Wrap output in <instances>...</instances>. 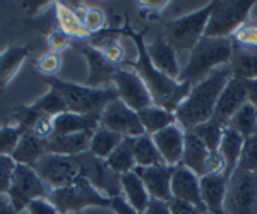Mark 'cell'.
Wrapping results in <instances>:
<instances>
[{
	"label": "cell",
	"mask_w": 257,
	"mask_h": 214,
	"mask_svg": "<svg viewBox=\"0 0 257 214\" xmlns=\"http://www.w3.org/2000/svg\"><path fill=\"white\" fill-rule=\"evenodd\" d=\"M209 149L206 144L197 137L192 130L185 132L184 137V156H182V166L194 171L199 178L206 175V159H208Z\"/></svg>",
	"instance_id": "obj_23"
},
{
	"label": "cell",
	"mask_w": 257,
	"mask_h": 214,
	"mask_svg": "<svg viewBox=\"0 0 257 214\" xmlns=\"http://www.w3.org/2000/svg\"><path fill=\"white\" fill-rule=\"evenodd\" d=\"M72 47L88 62L89 74L88 79H86V86H89V88H108V86L113 84V76L118 71L117 65L106 60V57L86 40H74Z\"/></svg>",
	"instance_id": "obj_14"
},
{
	"label": "cell",
	"mask_w": 257,
	"mask_h": 214,
	"mask_svg": "<svg viewBox=\"0 0 257 214\" xmlns=\"http://www.w3.org/2000/svg\"><path fill=\"white\" fill-rule=\"evenodd\" d=\"M237 170L257 173V134L250 135L243 141V149Z\"/></svg>",
	"instance_id": "obj_38"
},
{
	"label": "cell",
	"mask_w": 257,
	"mask_h": 214,
	"mask_svg": "<svg viewBox=\"0 0 257 214\" xmlns=\"http://www.w3.org/2000/svg\"><path fill=\"white\" fill-rule=\"evenodd\" d=\"M225 159L219 151H209L206 159V175H225Z\"/></svg>",
	"instance_id": "obj_45"
},
{
	"label": "cell",
	"mask_w": 257,
	"mask_h": 214,
	"mask_svg": "<svg viewBox=\"0 0 257 214\" xmlns=\"http://www.w3.org/2000/svg\"><path fill=\"white\" fill-rule=\"evenodd\" d=\"M40 178L48 185L52 190L67 187L81 178V164L76 156L62 154H45L38 163L33 166Z\"/></svg>",
	"instance_id": "obj_9"
},
{
	"label": "cell",
	"mask_w": 257,
	"mask_h": 214,
	"mask_svg": "<svg viewBox=\"0 0 257 214\" xmlns=\"http://www.w3.org/2000/svg\"><path fill=\"white\" fill-rule=\"evenodd\" d=\"M123 139H125L123 135L111 132V130L105 129V127H98V129L94 130L93 137H91L89 153L94 154L96 158L108 159L110 154L117 149Z\"/></svg>",
	"instance_id": "obj_32"
},
{
	"label": "cell",
	"mask_w": 257,
	"mask_h": 214,
	"mask_svg": "<svg viewBox=\"0 0 257 214\" xmlns=\"http://www.w3.org/2000/svg\"><path fill=\"white\" fill-rule=\"evenodd\" d=\"M76 158L81 164L82 178L88 180L94 188H98L101 194H105L110 199L122 195V185H120L122 175L115 173L110 168V164L106 163V159L96 158L89 151L81 156H76Z\"/></svg>",
	"instance_id": "obj_11"
},
{
	"label": "cell",
	"mask_w": 257,
	"mask_h": 214,
	"mask_svg": "<svg viewBox=\"0 0 257 214\" xmlns=\"http://www.w3.org/2000/svg\"><path fill=\"white\" fill-rule=\"evenodd\" d=\"M254 4L255 2L252 0H233V2L216 0L204 36L206 38H231L233 33L248 21V14Z\"/></svg>",
	"instance_id": "obj_7"
},
{
	"label": "cell",
	"mask_w": 257,
	"mask_h": 214,
	"mask_svg": "<svg viewBox=\"0 0 257 214\" xmlns=\"http://www.w3.org/2000/svg\"><path fill=\"white\" fill-rule=\"evenodd\" d=\"M30 108L41 115H48V117H53V118L60 113L69 112L67 103L62 98V94L53 88H50L43 96H40L36 101H33L30 105Z\"/></svg>",
	"instance_id": "obj_35"
},
{
	"label": "cell",
	"mask_w": 257,
	"mask_h": 214,
	"mask_svg": "<svg viewBox=\"0 0 257 214\" xmlns=\"http://www.w3.org/2000/svg\"><path fill=\"white\" fill-rule=\"evenodd\" d=\"M111 211H113L115 214H139L125 202V199H123L122 195L115 197V199L111 200Z\"/></svg>",
	"instance_id": "obj_49"
},
{
	"label": "cell",
	"mask_w": 257,
	"mask_h": 214,
	"mask_svg": "<svg viewBox=\"0 0 257 214\" xmlns=\"http://www.w3.org/2000/svg\"><path fill=\"white\" fill-rule=\"evenodd\" d=\"M113 86L117 89L120 100L127 106H131L134 112H139V110L146 108L149 105H155L144 81L132 69L118 67V71L113 76Z\"/></svg>",
	"instance_id": "obj_13"
},
{
	"label": "cell",
	"mask_w": 257,
	"mask_h": 214,
	"mask_svg": "<svg viewBox=\"0 0 257 214\" xmlns=\"http://www.w3.org/2000/svg\"><path fill=\"white\" fill-rule=\"evenodd\" d=\"M255 134H257V132H255Z\"/></svg>",
	"instance_id": "obj_53"
},
{
	"label": "cell",
	"mask_w": 257,
	"mask_h": 214,
	"mask_svg": "<svg viewBox=\"0 0 257 214\" xmlns=\"http://www.w3.org/2000/svg\"><path fill=\"white\" fill-rule=\"evenodd\" d=\"M99 127L117 132L123 137H139L146 134L143 129V123L139 120L138 112L127 106L122 100H115L99 115Z\"/></svg>",
	"instance_id": "obj_12"
},
{
	"label": "cell",
	"mask_w": 257,
	"mask_h": 214,
	"mask_svg": "<svg viewBox=\"0 0 257 214\" xmlns=\"http://www.w3.org/2000/svg\"><path fill=\"white\" fill-rule=\"evenodd\" d=\"M74 38H70L69 35H65L64 31H60L59 28L53 31H50L47 35V45H48V52L53 53H60L64 50H67L69 47H72Z\"/></svg>",
	"instance_id": "obj_43"
},
{
	"label": "cell",
	"mask_w": 257,
	"mask_h": 214,
	"mask_svg": "<svg viewBox=\"0 0 257 214\" xmlns=\"http://www.w3.org/2000/svg\"><path fill=\"white\" fill-rule=\"evenodd\" d=\"M228 67L231 71V76L240 81L257 79V50L233 43V53Z\"/></svg>",
	"instance_id": "obj_27"
},
{
	"label": "cell",
	"mask_w": 257,
	"mask_h": 214,
	"mask_svg": "<svg viewBox=\"0 0 257 214\" xmlns=\"http://www.w3.org/2000/svg\"><path fill=\"white\" fill-rule=\"evenodd\" d=\"M230 129H233L235 132H238L242 137H250L255 135L257 132V106H254L252 103H245L237 113L231 117V120L228 122Z\"/></svg>",
	"instance_id": "obj_33"
},
{
	"label": "cell",
	"mask_w": 257,
	"mask_h": 214,
	"mask_svg": "<svg viewBox=\"0 0 257 214\" xmlns=\"http://www.w3.org/2000/svg\"><path fill=\"white\" fill-rule=\"evenodd\" d=\"M168 207L172 214H204L201 212L197 207H194V205H190L187 202H182V200H177V199H172L168 202Z\"/></svg>",
	"instance_id": "obj_47"
},
{
	"label": "cell",
	"mask_w": 257,
	"mask_h": 214,
	"mask_svg": "<svg viewBox=\"0 0 257 214\" xmlns=\"http://www.w3.org/2000/svg\"><path fill=\"white\" fill-rule=\"evenodd\" d=\"M225 129L226 127L219 125L218 122H214L213 118H211V120L197 125L192 132L206 144V147H208L209 151H218L219 144H221V139H223V134H225Z\"/></svg>",
	"instance_id": "obj_36"
},
{
	"label": "cell",
	"mask_w": 257,
	"mask_h": 214,
	"mask_svg": "<svg viewBox=\"0 0 257 214\" xmlns=\"http://www.w3.org/2000/svg\"><path fill=\"white\" fill-rule=\"evenodd\" d=\"M148 55H149V59H151L153 65H155L160 72H163L170 79L178 81V76H180L182 69H180V65H178L177 50L170 45V41L165 38L163 33L156 35L155 40L148 45Z\"/></svg>",
	"instance_id": "obj_19"
},
{
	"label": "cell",
	"mask_w": 257,
	"mask_h": 214,
	"mask_svg": "<svg viewBox=\"0 0 257 214\" xmlns=\"http://www.w3.org/2000/svg\"><path fill=\"white\" fill-rule=\"evenodd\" d=\"M213 6L214 2H209L201 9L165 23L163 35L177 52H192L194 47L204 38Z\"/></svg>",
	"instance_id": "obj_5"
},
{
	"label": "cell",
	"mask_w": 257,
	"mask_h": 214,
	"mask_svg": "<svg viewBox=\"0 0 257 214\" xmlns=\"http://www.w3.org/2000/svg\"><path fill=\"white\" fill-rule=\"evenodd\" d=\"M98 127H99V117H93V115L65 112L53 118V129H55V134L53 135L94 132Z\"/></svg>",
	"instance_id": "obj_25"
},
{
	"label": "cell",
	"mask_w": 257,
	"mask_h": 214,
	"mask_svg": "<svg viewBox=\"0 0 257 214\" xmlns=\"http://www.w3.org/2000/svg\"><path fill=\"white\" fill-rule=\"evenodd\" d=\"M28 214H59L55 205L50 202L48 199H36L31 200L26 207Z\"/></svg>",
	"instance_id": "obj_46"
},
{
	"label": "cell",
	"mask_w": 257,
	"mask_h": 214,
	"mask_svg": "<svg viewBox=\"0 0 257 214\" xmlns=\"http://www.w3.org/2000/svg\"><path fill=\"white\" fill-rule=\"evenodd\" d=\"M173 170L175 168L168 166V164H158V166H149V168L136 166L134 171L143 180L144 187H146L151 199L170 202L172 200V188H170V185H172Z\"/></svg>",
	"instance_id": "obj_17"
},
{
	"label": "cell",
	"mask_w": 257,
	"mask_h": 214,
	"mask_svg": "<svg viewBox=\"0 0 257 214\" xmlns=\"http://www.w3.org/2000/svg\"><path fill=\"white\" fill-rule=\"evenodd\" d=\"M146 31L148 30L143 31L132 30V26L128 23H125V26L122 28V35H127L128 38L134 41L136 50H138L136 60H127L122 67H128L139 74V77L144 81L146 88L151 93L155 105L175 113V110L180 106V103L189 96L192 84L190 82H180L175 79H170L168 76H165L163 72H160L153 65V62L148 55V45L144 41Z\"/></svg>",
	"instance_id": "obj_1"
},
{
	"label": "cell",
	"mask_w": 257,
	"mask_h": 214,
	"mask_svg": "<svg viewBox=\"0 0 257 214\" xmlns=\"http://www.w3.org/2000/svg\"><path fill=\"white\" fill-rule=\"evenodd\" d=\"M167 0H158V2H138L139 9L144 12H149V14H158L161 9L167 7Z\"/></svg>",
	"instance_id": "obj_50"
},
{
	"label": "cell",
	"mask_w": 257,
	"mask_h": 214,
	"mask_svg": "<svg viewBox=\"0 0 257 214\" xmlns=\"http://www.w3.org/2000/svg\"><path fill=\"white\" fill-rule=\"evenodd\" d=\"M243 141L245 137H242L238 132H235L233 129L226 127L225 134H223L221 144H219V154L223 156L225 159V178L230 180L233 173L237 171L238 168V161H240V156H242V149H243Z\"/></svg>",
	"instance_id": "obj_29"
},
{
	"label": "cell",
	"mask_w": 257,
	"mask_h": 214,
	"mask_svg": "<svg viewBox=\"0 0 257 214\" xmlns=\"http://www.w3.org/2000/svg\"><path fill=\"white\" fill-rule=\"evenodd\" d=\"M172 199L182 200V202H187L194 207H197L201 212L208 214V209H206V204L202 200V194H201V178L190 171L189 168L185 166H175L172 175Z\"/></svg>",
	"instance_id": "obj_15"
},
{
	"label": "cell",
	"mask_w": 257,
	"mask_h": 214,
	"mask_svg": "<svg viewBox=\"0 0 257 214\" xmlns=\"http://www.w3.org/2000/svg\"><path fill=\"white\" fill-rule=\"evenodd\" d=\"M231 40H233V43L240 45V47L257 50V23H248L247 21L245 24H242V26L233 33Z\"/></svg>",
	"instance_id": "obj_41"
},
{
	"label": "cell",
	"mask_w": 257,
	"mask_h": 214,
	"mask_svg": "<svg viewBox=\"0 0 257 214\" xmlns=\"http://www.w3.org/2000/svg\"><path fill=\"white\" fill-rule=\"evenodd\" d=\"M36 72L41 77H57L60 67H62V55L60 53H53L47 52L41 57H38V60L35 62Z\"/></svg>",
	"instance_id": "obj_39"
},
{
	"label": "cell",
	"mask_w": 257,
	"mask_h": 214,
	"mask_svg": "<svg viewBox=\"0 0 257 214\" xmlns=\"http://www.w3.org/2000/svg\"><path fill=\"white\" fill-rule=\"evenodd\" d=\"M48 200L55 205L59 214H69V212H81L88 207H101V209H111L110 197L94 188L86 178H81L77 182L67 185V187L57 188L50 192Z\"/></svg>",
	"instance_id": "obj_6"
},
{
	"label": "cell",
	"mask_w": 257,
	"mask_h": 214,
	"mask_svg": "<svg viewBox=\"0 0 257 214\" xmlns=\"http://www.w3.org/2000/svg\"><path fill=\"white\" fill-rule=\"evenodd\" d=\"M225 214H257V173L235 171L228 182Z\"/></svg>",
	"instance_id": "obj_10"
},
{
	"label": "cell",
	"mask_w": 257,
	"mask_h": 214,
	"mask_svg": "<svg viewBox=\"0 0 257 214\" xmlns=\"http://www.w3.org/2000/svg\"><path fill=\"white\" fill-rule=\"evenodd\" d=\"M138 115H139L141 123H143L144 132L149 135H155L156 132H160V130L177 123L175 113L170 112L167 108H161L158 105H149L146 108L139 110Z\"/></svg>",
	"instance_id": "obj_30"
},
{
	"label": "cell",
	"mask_w": 257,
	"mask_h": 214,
	"mask_svg": "<svg viewBox=\"0 0 257 214\" xmlns=\"http://www.w3.org/2000/svg\"><path fill=\"white\" fill-rule=\"evenodd\" d=\"M153 137L156 149L163 158V163L168 166H180L182 156H184V137L185 132L177 125H170L167 129L156 132Z\"/></svg>",
	"instance_id": "obj_18"
},
{
	"label": "cell",
	"mask_w": 257,
	"mask_h": 214,
	"mask_svg": "<svg viewBox=\"0 0 257 214\" xmlns=\"http://www.w3.org/2000/svg\"><path fill=\"white\" fill-rule=\"evenodd\" d=\"M47 142L48 141H41L33 132H23V135L19 137L18 146L12 151L11 158L14 159L16 164L35 166L45 154H48Z\"/></svg>",
	"instance_id": "obj_24"
},
{
	"label": "cell",
	"mask_w": 257,
	"mask_h": 214,
	"mask_svg": "<svg viewBox=\"0 0 257 214\" xmlns=\"http://www.w3.org/2000/svg\"><path fill=\"white\" fill-rule=\"evenodd\" d=\"M50 88L57 89L67 103L69 112L81 115L99 117L106 105L118 100V93L115 86L108 88H89L86 84L64 81L60 77H41Z\"/></svg>",
	"instance_id": "obj_4"
},
{
	"label": "cell",
	"mask_w": 257,
	"mask_h": 214,
	"mask_svg": "<svg viewBox=\"0 0 257 214\" xmlns=\"http://www.w3.org/2000/svg\"><path fill=\"white\" fill-rule=\"evenodd\" d=\"M55 18H57V26L60 31H64L65 35H69L74 40H88L89 33L86 31L84 23H82L81 16L74 11L72 6H69L67 2H55Z\"/></svg>",
	"instance_id": "obj_28"
},
{
	"label": "cell",
	"mask_w": 257,
	"mask_h": 214,
	"mask_svg": "<svg viewBox=\"0 0 257 214\" xmlns=\"http://www.w3.org/2000/svg\"><path fill=\"white\" fill-rule=\"evenodd\" d=\"M82 23H84L86 31L91 35L103 31L106 26V16L99 7H86L84 14H82Z\"/></svg>",
	"instance_id": "obj_40"
},
{
	"label": "cell",
	"mask_w": 257,
	"mask_h": 214,
	"mask_svg": "<svg viewBox=\"0 0 257 214\" xmlns=\"http://www.w3.org/2000/svg\"><path fill=\"white\" fill-rule=\"evenodd\" d=\"M30 132H33L36 137L41 139V141H48V139H52L53 134H55V129H53V117L40 115V117L36 118V122L33 123Z\"/></svg>",
	"instance_id": "obj_44"
},
{
	"label": "cell",
	"mask_w": 257,
	"mask_h": 214,
	"mask_svg": "<svg viewBox=\"0 0 257 214\" xmlns=\"http://www.w3.org/2000/svg\"><path fill=\"white\" fill-rule=\"evenodd\" d=\"M94 132H81V134H62L53 135L47 142V151L50 154L62 156H81L89 151L91 137Z\"/></svg>",
	"instance_id": "obj_22"
},
{
	"label": "cell",
	"mask_w": 257,
	"mask_h": 214,
	"mask_svg": "<svg viewBox=\"0 0 257 214\" xmlns=\"http://www.w3.org/2000/svg\"><path fill=\"white\" fill-rule=\"evenodd\" d=\"M247 103V89L245 82L237 79V77H231L225 86V89L219 94V100L216 103V108H214L213 120L218 122L219 125L226 127L228 122L231 120L235 113L242 108Z\"/></svg>",
	"instance_id": "obj_16"
},
{
	"label": "cell",
	"mask_w": 257,
	"mask_h": 214,
	"mask_svg": "<svg viewBox=\"0 0 257 214\" xmlns=\"http://www.w3.org/2000/svg\"><path fill=\"white\" fill-rule=\"evenodd\" d=\"M120 185H122V197L125 199V202L139 214L146 211L151 197H149L139 175L136 171H128L120 176Z\"/></svg>",
	"instance_id": "obj_26"
},
{
	"label": "cell",
	"mask_w": 257,
	"mask_h": 214,
	"mask_svg": "<svg viewBox=\"0 0 257 214\" xmlns=\"http://www.w3.org/2000/svg\"><path fill=\"white\" fill-rule=\"evenodd\" d=\"M50 192H52V188L40 178L35 168L26 166V164H18L14 176H12L7 199L11 200L16 211L21 214V211H24L31 200L48 199Z\"/></svg>",
	"instance_id": "obj_8"
},
{
	"label": "cell",
	"mask_w": 257,
	"mask_h": 214,
	"mask_svg": "<svg viewBox=\"0 0 257 214\" xmlns=\"http://www.w3.org/2000/svg\"><path fill=\"white\" fill-rule=\"evenodd\" d=\"M243 82H245V89H247V101L257 106V79L243 81Z\"/></svg>",
	"instance_id": "obj_51"
},
{
	"label": "cell",
	"mask_w": 257,
	"mask_h": 214,
	"mask_svg": "<svg viewBox=\"0 0 257 214\" xmlns=\"http://www.w3.org/2000/svg\"><path fill=\"white\" fill-rule=\"evenodd\" d=\"M31 50L33 48L30 45L11 43L0 52V91H4L11 84V81L18 76Z\"/></svg>",
	"instance_id": "obj_20"
},
{
	"label": "cell",
	"mask_w": 257,
	"mask_h": 214,
	"mask_svg": "<svg viewBox=\"0 0 257 214\" xmlns=\"http://www.w3.org/2000/svg\"><path fill=\"white\" fill-rule=\"evenodd\" d=\"M0 214H19L14 209V205L11 204L9 199H4V195H0Z\"/></svg>",
	"instance_id": "obj_52"
},
{
	"label": "cell",
	"mask_w": 257,
	"mask_h": 214,
	"mask_svg": "<svg viewBox=\"0 0 257 214\" xmlns=\"http://www.w3.org/2000/svg\"><path fill=\"white\" fill-rule=\"evenodd\" d=\"M132 151H134L136 166L149 168V166H158L165 164L163 158L156 149L153 137L149 134H143L139 137H132Z\"/></svg>",
	"instance_id": "obj_31"
},
{
	"label": "cell",
	"mask_w": 257,
	"mask_h": 214,
	"mask_svg": "<svg viewBox=\"0 0 257 214\" xmlns=\"http://www.w3.org/2000/svg\"><path fill=\"white\" fill-rule=\"evenodd\" d=\"M16 166H18V164H16V161L11 158V156L0 154V195L9 194Z\"/></svg>",
	"instance_id": "obj_42"
},
{
	"label": "cell",
	"mask_w": 257,
	"mask_h": 214,
	"mask_svg": "<svg viewBox=\"0 0 257 214\" xmlns=\"http://www.w3.org/2000/svg\"><path fill=\"white\" fill-rule=\"evenodd\" d=\"M231 77L233 76H231L230 67L223 65V67L211 72L206 79H202L197 84H192L189 96L175 110L177 125L184 132L194 130L197 125L213 118L219 94Z\"/></svg>",
	"instance_id": "obj_2"
},
{
	"label": "cell",
	"mask_w": 257,
	"mask_h": 214,
	"mask_svg": "<svg viewBox=\"0 0 257 214\" xmlns=\"http://www.w3.org/2000/svg\"><path fill=\"white\" fill-rule=\"evenodd\" d=\"M143 214H172L168 207V202H163V200H156V199H151L146 207V211Z\"/></svg>",
	"instance_id": "obj_48"
},
{
	"label": "cell",
	"mask_w": 257,
	"mask_h": 214,
	"mask_svg": "<svg viewBox=\"0 0 257 214\" xmlns=\"http://www.w3.org/2000/svg\"><path fill=\"white\" fill-rule=\"evenodd\" d=\"M106 163H108L111 170L118 175H125L128 171H134L136 159H134V151H132V137L123 139L117 149L110 154Z\"/></svg>",
	"instance_id": "obj_34"
},
{
	"label": "cell",
	"mask_w": 257,
	"mask_h": 214,
	"mask_svg": "<svg viewBox=\"0 0 257 214\" xmlns=\"http://www.w3.org/2000/svg\"><path fill=\"white\" fill-rule=\"evenodd\" d=\"M21 135H23V130L19 127H16L14 123H2L0 125V154L11 156L14 147L18 146Z\"/></svg>",
	"instance_id": "obj_37"
},
{
	"label": "cell",
	"mask_w": 257,
	"mask_h": 214,
	"mask_svg": "<svg viewBox=\"0 0 257 214\" xmlns=\"http://www.w3.org/2000/svg\"><path fill=\"white\" fill-rule=\"evenodd\" d=\"M225 175H204L201 176V194L208 214H225V199L228 190Z\"/></svg>",
	"instance_id": "obj_21"
},
{
	"label": "cell",
	"mask_w": 257,
	"mask_h": 214,
	"mask_svg": "<svg viewBox=\"0 0 257 214\" xmlns=\"http://www.w3.org/2000/svg\"><path fill=\"white\" fill-rule=\"evenodd\" d=\"M233 53L231 38H202L190 52L187 64L182 67L178 81L197 84L213 71L230 64Z\"/></svg>",
	"instance_id": "obj_3"
}]
</instances>
